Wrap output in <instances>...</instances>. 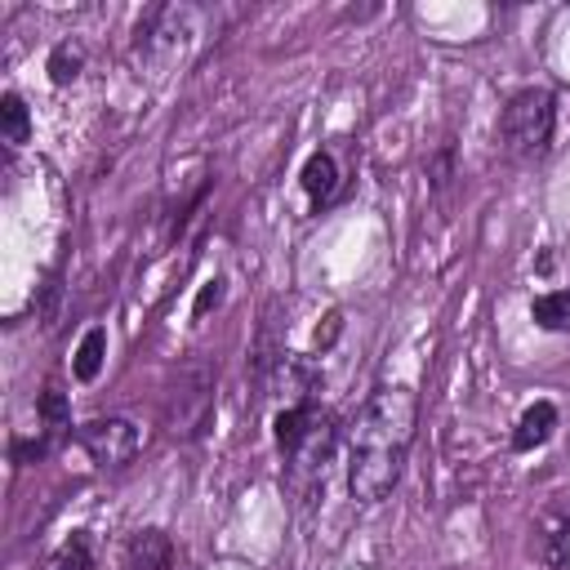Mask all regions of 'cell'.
<instances>
[{
    "label": "cell",
    "mask_w": 570,
    "mask_h": 570,
    "mask_svg": "<svg viewBox=\"0 0 570 570\" xmlns=\"http://www.w3.org/2000/svg\"><path fill=\"white\" fill-rule=\"evenodd\" d=\"M414 419H419V401L405 387H379L361 405L352 423V468H347L352 499L379 503L383 494H392L405 468V450L414 441Z\"/></svg>",
    "instance_id": "obj_1"
},
{
    "label": "cell",
    "mask_w": 570,
    "mask_h": 570,
    "mask_svg": "<svg viewBox=\"0 0 570 570\" xmlns=\"http://www.w3.org/2000/svg\"><path fill=\"white\" fill-rule=\"evenodd\" d=\"M552 120H557V102L548 89H521L508 107H503V151L517 160H534L548 151L552 142Z\"/></svg>",
    "instance_id": "obj_2"
},
{
    "label": "cell",
    "mask_w": 570,
    "mask_h": 570,
    "mask_svg": "<svg viewBox=\"0 0 570 570\" xmlns=\"http://www.w3.org/2000/svg\"><path fill=\"white\" fill-rule=\"evenodd\" d=\"M187 36H191V9H178V4L151 9L147 22L138 27V58L160 76V71L174 67V58L183 53Z\"/></svg>",
    "instance_id": "obj_3"
},
{
    "label": "cell",
    "mask_w": 570,
    "mask_h": 570,
    "mask_svg": "<svg viewBox=\"0 0 570 570\" xmlns=\"http://www.w3.org/2000/svg\"><path fill=\"white\" fill-rule=\"evenodd\" d=\"M76 441H80V450H85L98 468H120V463L134 459L138 445H142V436H138V428H134L129 419H94V423H85V428L76 432Z\"/></svg>",
    "instance_id": "obj_4"
},
{
    "label": "cell",
    "mask_w": 570,
    "mask_h": 570,
    "mask_svg": "<svg viewBox=\"0 0 570 570\" xmlns=\"http://www.w3.org/2000/svg\"><path fill=\"white\" fill-rule=\"evenodd\" d=\"M316 387V365L303 361V356H281L276 361V374H272V392L285 396V405H307Z\"/></svg>",
    "instance_id": "obj_5"
},
{
    "label": "cell",
    "mask_w": 570,
    "mask_h": 570,
    "mask_svg": "<svg viewBox=\"0 0 570 570\" xmlns=\"http://www.w3.org/2000/svg\"><path fill=\"white\" fill-rule=\"evenodd\" d=\"M552 428H557V410H552V401H534V405L517 419L512 450H534V445H543V441L552 436Z\"/></svg>",
    "instance_id": "obj_6"
},
{
    "label": "cell",
    "mask_w": 570,
    "mask_h": 570,
    "mask_svg": "<svg viewBox=\"0 0 570 570\" xmlns=\"http://www.w3.org/2000/svg\"><path fill=\"white\" fill-rule=\"evenodd\" d=\"M174 561V548L165 539V530H138L134 543H129V566L134 570H169Z\"/></svg>",
    "instance_id": "obj_7"
},
{
    "label": "cell",
    "mask_w": 570,
    "mask_h": 570,
    "mask_svg": "<svg viewBox=\"0 0 570 570\" xmlns=\"http://www.w3.org/2000/svg\"><path fill=\"white\" fill-rule=\"evenodd\" d=\"M334 187H338V165H334V156H330V151H312L307 165H303V191H307L316 205H325V200L334 196Z\"/></svg>",
    "instance_id": "obj_8"
},
{
    "label": "cell",
    "mask_w": 570,
    "mask_h": 570,
    "mask_svg": "<svg viewBox=\"0 0 570 570\" xmlns=\"http://www.w3.org/2000/svg\"><path fill=\"white\" fill-rule=\"evenodd\" d=\"M312 423H316V410H312V405H285V410L276 414V445L294 454V450L307 441Z\"/></svg>",
    "instance_id": "obj_9"
},
{
    "label": "cell",
    "mask_w": 570,
    "mask_h": 570,
    "mask_svg": "<svg viewBox=\"0 0 570 570\" xmlns=\"http://www.w3.org/2000/svg\"><path fill=\"white\" fill-rule=\"evenodd\" d=\"M102 361H107V334L94 325V330L80 338L71 370H76V379H80V383H94V379H98V370H102Z\"/></svg>",
    "instance_id": "obj_10"
},
{
    "label": "cell",
    "mask_w": 570,
    "mask_h": 570,
    "mask_svg": "<svg viewBox=\"0 0 570 570\" xmlns=\"http://www.w3.org/2000/svg\"><path fill=\"white\" fill-rule=\"evenodd\" d=\"M0 134L9 147H22L27 134H31V116H27V102L18 94H4L0 98Z\"/></svg>",
    "instance_id": "obj_11"
},
{
    "label": "cell",
    "mask_w": 570,
    "mask_h": 570,
    "mask_svg": "<svg viewBox=\"0 0 570 570\" xmlns=\"http://www.w3.org/2000/svg\"><path fill=\"white\" fill-rule=\"evenodd\" d=\"M534 321L543 330H570V289H548L534 298Z\"/></svg>",
    "instance_id": "obj_12"
},
{
    "label": "cell",
    "mask_w": 570,
    "mask_h": 570,
    "mask_svg": "<svg viewBox=\"0 0 570 570\" xmlns=\"http://www.w3.org/2000/svg\"><path fill=\"white\" fill-rule=\"evenodd\" d=\"M40 419H45V436H53L58 428H67V392L58 383H45V392H40Z\"/></svg>",
    "instance_id": "obj_13"
},
{
    "label": "cell",
    "mask_w": 570,
    "mask_h": 570,
    "mask_svg": "<svg viewBox=\"0 0 570 570\" xmlns=\"http://www.w3.org/2000/svg\"><path fill=\"white\" fill-rule=\"evenodd\" d=\"M49 570H94V552H89L85 534H71V539H67V543L53 552Z\"/></svg>",
    "instance_id": "obj_14"
},
{
    "label": "cell",
    "mask_w": 570,
    "mask_h": 570,
    "mask_svg": "<svg viewBox=\"0 0 570 570\" xmlns=\"http://www.w3.org/2000/svg\"><path fill=\"white\" fill-rule=\"evenodd\" d=\"M80 67H85V58H80V49H76V45H58V49L49 53V76H53L58 85L76 80V76H80Z\"/></svg>",
    "instance_id": "obj_15"
},
{
    "label": "cell",
    "mask_w": 570,
    "mask_h": 570,
    "mask_svg": "<svg viewBox=\"0 0 570 570\" xmlns=\"http://www.w3.org/2000/svg\"><path fill=\"white\" fill-rule=\"evenodd\" d=\"M218 298H223V281H205V289L196 294V307H191V316H205L209 307H218Z\"/></svg>",
    "instance_id": "obj_16"
}]
</instances>
